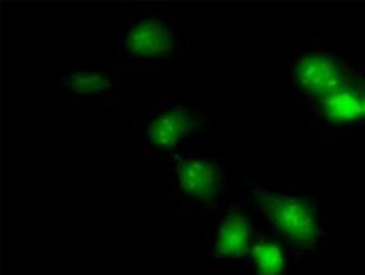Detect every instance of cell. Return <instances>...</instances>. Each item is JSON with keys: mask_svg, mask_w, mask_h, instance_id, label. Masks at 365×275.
<instances>
[{"mask_svg": "<svg viewBox=\"0 0 365 275\" xmlns=\"http://www.w3.org/2000/svg\"><path fill=\"white\" fill-rule=\"evenodd\" d=\"M118 22L117 63L120 68L194 72L192 38L175 9L135 3L123 8Z\"/></svg>", "mask_w": 365, "mask_h": 275, "instance_id": "cell-1", "label": "cell"}, {"mask_svg": "<svg viewBox=\"0 0 365 275\" xmlns=\"http://www.w3.org/2000/svg\"><path fill=\"white\" fill-rule=\"evenodd\" d=\"M215 111L199 98H158L138 128L133 154L146 165L168 163L196 147L215 142Z\"/></svg>", "mask_w": 365, "mask_h": 275, "instance_id": "cell-2", "label": "cell"}, {"mask_svg": "<svg viewBox=\"0 0 365 275\" xmlns=\"http://www.w3.org/2000/svg\"><path fill=\"white\" fill-rule=\"evenodd\" d=\"M245 192L262 230L287 247L292 259L317 257L329 244L325 206L307 196L268 188L256 178L244 177Z\"/></svg>", "mask_w": 365, "mask_h": 275, "instance_id": "cell-3", "label": "cell"}, {"mask_svg": "<svg viewBox=\"0 0 365 275\" xmlns=\"http://www.w3.org/2000/svg\"><path fill=\"white\" fill-rule=\"evenodd\" d=\"M167 213L212 217L232 199L237 177L216 155L196 147L167 165Z\"/></svg>", "mask_w": 365, "mask_h": 275, "instance_id": "cell-4", "label": "cell"}, {"mask_svg": "<svg viewBox=\"0 0 365 275\" xmlns=\"http://www.w3.org/2000/svg\"><path fill=\"white\" fill-rule=\"evenodd\" d=\"M204 221L208 259L217 262H241L263 233L245 192L239 185L228 204Z\"/></svg>", "mask_w": 365, "mask_h": 275, "instance_id": "cell-5", "label": "cell"}, {"mask_svg": "<svg viewBox=\"0 0 365 275\" xmlns=\"http://www.w3.org/2000/svg\"><path fill=\"white\" fill-rule=\"evenodd\" d=\"M361 70L357 56L353 55L329 51L307 53L291 66V90L299 100L311 106L339 92Z\"/></svg>", "mask_w": 365, "mask_h": 275, "instance_id": "cell-6", "label": "cell"}, {"mask_svg": "<svg viewBox=\"0 0 365 275\" xmlns=\"http://www.w3.org/2000/svg\"><path fill=\"white\" fill-rule=\"evenodd\" d=\"M120 83V73L113 68L68 70L46 80V87L84 106H118Z\"/></svg>", "mask_w": 365, "mask_h": 275, "instance_id": "cell-7", "label": "cell"}, {"mask_svg": "<svg viewBox=\"0 0 365 275\" xmlns=\"http://www.w3.org/2000/svg\"><path fill=\"white\" fill-rule=\"evenodd\" d=\"M328 134H365V70L327 99L308 106Z\"/></svg>", "mask_w": 365, "mask_h": 275, "instance_id": "cell-8", "label": "cell"}, {"mask_svg": "<svg viewBox=\"0 0 365 275\" xmlns=\"http://www.w3.org/2000/svg\"><path fill=\"white\" fill-rule=\"evenodd\" d=\"M291 259L287 247L263 232L235 275H290Z\"/></svg>", "mask_w": 365, "mask_h": 275, "instance_id": "cell-9", "label": "cell"}, {"mask_svg": "<svg viewBox=\"0 0 365 275\" xmlns=\"http://www.w3.org/2000/svg\"><path fill=\"white\" fill-rule=\"evenodd\" d=\"M87 275H103V274H87Z\"/></svg>", "mask_w": 365, "mask_h": 275, "instance_id": "cell-10", "label": "cell"}]
</instances>
